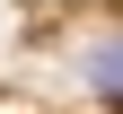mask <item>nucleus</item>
<instances>
[{
    "instance_id": "nucleus-1",
    "label": "nucleus",
    "mask_w": 123,
    "mask_h": 114,
    "mask_svg": "<svg viewBox=\"0 0 123 114\" xmlns=\"http://www.w3.org/2000/svg\"><path fill=\"white\" fill-rule=\"evenodd\" d=\"M79 70H88V88H97L105 105H114V96H123V35H105V44H88V53H79Z\"/></svg>"
},
{
    "instance_id": "nucleus-2",
    "label": "nucleus",
    "mask_w": 123,
    "mask_h": 114,
    "mask_svg": "<svg viewBox=\"0 0 123 114\" xmlns=\"http://www.w3.org/2000/svg\"><path fill=\"white\" fill-rule=\"evenodd\" d=\"M114 114H123V96H114Z\"/></svg>"
},
{
    "instance_id": "nucleus-3",
    "label": "nucleus",
    "mask_w": 123,
    "mask_h": 114,
    "mask_svg": "<svg viewBox=\"0 0 123 114\" xmlns=\"http://www.w3.org/2000/svg\"><path fill=\"white\" fill-rule=\"evenodd\" d=\"M114 9H123V0H114Z\"/></svg>"
}]
</instances>
